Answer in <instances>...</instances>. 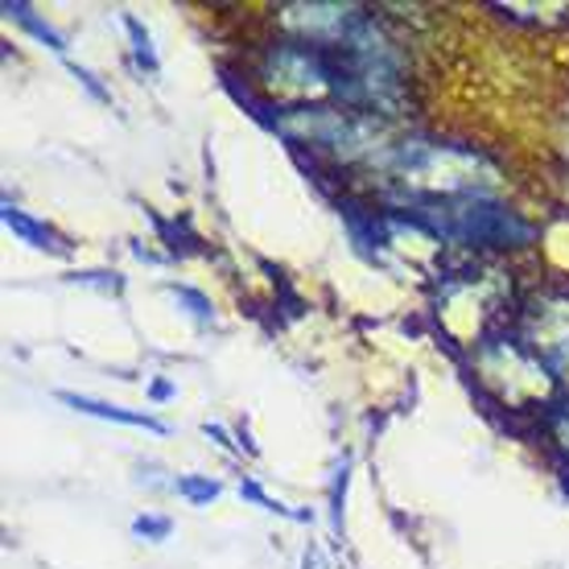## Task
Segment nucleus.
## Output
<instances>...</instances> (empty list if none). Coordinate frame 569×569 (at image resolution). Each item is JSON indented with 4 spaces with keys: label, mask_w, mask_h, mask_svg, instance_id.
Segmentation results:
<instances>
[{
    "label": "nucleus",
    "mask_w": 569,
    "mask_h": 569,
    "mask_svg": "<svg viewBox=\"0 0 569 569\" xmlns=\"http://www.w3.org/2000/svg\"><path fill=\"white\" fill-rule=\"evenodd\" d=\"M388 166L405 186L429 190V199H462V194H487L496 182V170L479 153L458 144L405 141L392 149Z\"/></svg>",
    "instance_id": "f257e3e1"
},
{
    "label": "nucleus",
    "mask_w": 569,
    "mask_h": 569,
    "mask_svg": "<svg viewBox=\"0 0 569 569\" xmlns=\"http://www.w3.org/2000/svg\"><path fill=\"white\" fill-rule=\"evenodd\" d=\"M520 342L537 356L545 371L557 380H569V301L566 298H537L525 306L520 318Z\"/></svg>",
    "instance_id": "f03ea898"
},
{
    "label": "nucleus",
    "mask_w": 569,
    "mask_h": 569,
    "mask_svg": "<svg viewBox=\"0 0 569 569\" xmlns=\"http://www.w3.org/2000/svg\"><path fill=\"white\" fill-rule=\"evenodd\" d=\"M124 29H129V38H132V54H137V62H141L149 74H153L157 71V50H153V38H149V29H144L137 17H124Z\"/></svg>",
    "instance_id": "423d86ee"
},
{
    "label": "nucleus",
    "mask_w": 569,
    "mask_h": 569,
    "mask_svg": "<svg viewBox=\"0 0 569 569\" xmlns=\"http://www.w3.org/2000/svg\"><path fill=\"white\" fill-rule=\"evenodd\" d=\"M4 17H13V21H21V26H26L29 33H33V38H42V42L50 46V50H58V54L67 50V46H62V38H58V33H54L50 26H46V21H38L29 4H13V0H9V4H4Z\"/></svg>",
    "instance_id": "39448f33"
},
{
    "label": "nucleus",
    "mask_w": 569,
    "mask_h": 569,
    "mask_svg": "<svg viewBox=\"0 0 569 569\" xmlns=\"http://www.w3.org/2000/svg\"><path fill=\"white\" fill-rule=\"evenodd\" d=\"M173 298L182 301V306H190V313H194V318H199V322H211V301L202 298V293H194V289H170Z\"/></svg>",
    "instance_id": "1a4fd4ad"
},
{
    "label": "nucleus",
    "mask_w": 569,
    "mask_h": 569,
    "mask_svg": "<svg viewBox=\"0 0 569 569\" xmlns=\"http://www.w3.org/2000/svg\"><path fill=\"white\" fill-rule=\"evenodd\" d=\"M132 532L144 537V541H166L173 532V525L166 516H137V520H132Z\"/></svg>",
    "instance_id": "6e6552de"
},
{
    "label": "nucleus",
    "mask_w": 569,
    "mask_h": 569,
    "mask_svg": "<svg viewBox=\"0 0 569 569\" xmlns=\"http://www.w3.org/2000/svg\"><path fill=\"white\" fill-rule=\"evenodd\" d=\"M153 397H157V400H166V397H173V388H170V385H166V380H161V385H153Z\"/></svg>",
    "instance_id": "9b49d317"
},
{
    "label": "nucleus",
    "mask_w": 569,
    "mask_h": 569,
    "mask_svg": "<svg viewBox=\"0 0 569 569\" xmlns=\"http://www.w3.org/2000/svg\"><path fill=\"white\" fill-rule=\"evenodd\" d=\"M62 405H71L79 413L87 417H103V421H120V426H137V429H149V433H170L166 421H157L149 413H129V409H120V405H103V400H91V397H79V392H58Z\"/></svg>",
    "instance_id": "7ed1b4c3"
},
{
    "label": "nucleus",
    "mask_w": 569,
    "mask_h": 569,
    "mask_svg": "<svg viewBox=\"0 0 569 569\" xmlns=\"http://www.w3.org/2000/svg\"><path fill=\"white\" fill-rule=\"evenodd\" d=\"M173 487H178V496L190 499L194 508H202V503H211V499H219V491H223V487L214 483V479H199V475H186V479H178Z\"/></svg>",
    "instance_id": "0eeeda50"
},
{
    "label": "nucleus",
    "mask_w": 569,
    "mask_h": 569,
    "mask_svg": "<svg viewBox=\"0 0 569 569\" xmlns=\"http://www.w3.org/2000/svg\"><path fill=\"white\" fill-rule=\"evenodd\" d=\"M240 496H243V499H252V503H257V508H264V512L293 516V512H289V508H284V503H277V499H269V496H264V491H260V487L252 483V479H243V483H240Z\"/></svg>",
    "instance_id": "9d476101"
},
{
    "label": "nucleus",
    "mask_w": 569,
    "mask_h": 569,
    "mask_svg": "<svg viewBox=\"0 0 569 569\" xmlns=\"http://www.w3.org/2000/svg\"><path fill=\"white\" fill-rule=\"evenodd\" d=\"M0 219H4V228L13 231L17 240H26L29 248H42V252L67 257V243L58 240V236H54L50 228H46V223H38V219H29L26 211H17L13 202H4V211H0Z\"/></svg>",
    "instance_id": "20e7f679"
}]
</instances>
